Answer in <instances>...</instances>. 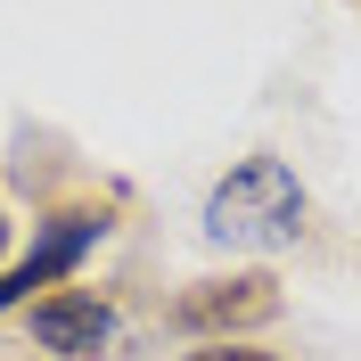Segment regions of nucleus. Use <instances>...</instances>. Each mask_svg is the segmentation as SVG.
I'll list each match as a JSON object with an SVG mask.
<instances>
[{
    "label": "nucleus",
    "mask_w": 361,
    "mask_h": 361,
    "mask_svg": "<svg viewBox=\"0 0 361 361\" xmlns=\"http://www.w3.org/2000/svg\"><path fill=\"white\" fill-rule=\"evenodd\" d=\"M107 337H115V304L99 288H58L33 304V345L42 353L82 361V353H107Z\"/></svg>",
    "instance_id": "nucleus-4"
},
{
    "label": "nucleus",
    "mask_w": 361,
    "mask_h": 361,
    "mask_svg": "<svg viewBox=\"0 0 361 361\" xmlns=\"http://www.w3.org/2000/svg\"><path fill=\"white\" fill-rule=\"evenodd\" d=\"M189 361H279V353H255V345H205V353H189Z\"/></svg>",
    "instance_id": "nucleus-5"
},
{
    "label": "nucleus",
    "mask_w": 361,
    "mask_h": 361,
    "mask_svg": "<svg viewBox=\"0 0 361 361\" xmlns=\"http://www.w3.org/2000/svg\"><path fill=\"white\" fill-rule=\"evenodd\" d=\"M279 320V279L271 271H230V279H197V288L173 304V329L214 345H238L247 329H271Z\"/></svg>",
    "instance_id": "nucleus-2"
},
{
    "label": "nucleus",
    "mask_w": 361,
    "mask_h": 361,
    "mask_svg": "<svg viewBox=\"0 0 361 361\" xmlns=\"http://www.w3.org/2000/svg\"><path fill=\"white\" fill-rule=\"evenodd\" d=\"M304 214H312V197H304L295 164L247 157V164H230V173L205 189V222L197 230L214 247H288L295 230H304Z\"/></svg>",
    "instance_id": "nucleus-1"
},
{
    "label": "nucleus",
    "mask_w": 361,
    "mask_h": 361,
    "mask_svg": "<svg viewBox=\"0 0 361 361\" xmlns=\"http://www.w3.org/2000/svg\"><path fill=\"white\" fill-rule=\"evenodd\" d=\"M99 238H107V214H49V222L33 230V247H25L17 263L0 271V312H17V304H42V288L58 295V279H66V271L82 263Z\"/></svg>",
    "instance_id": "nucleus-3"
}]
</instances>
